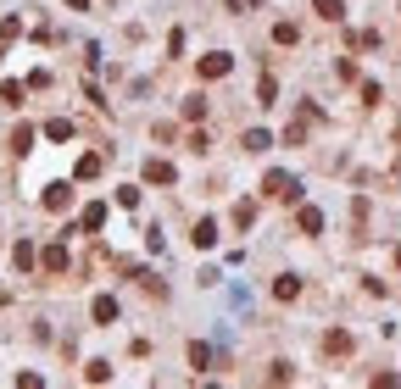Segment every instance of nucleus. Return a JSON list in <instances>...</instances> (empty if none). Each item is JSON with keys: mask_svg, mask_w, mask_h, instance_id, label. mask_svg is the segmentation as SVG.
Returning <instances> with one entry per match:
<instances>
[{"mask_svg": "<svg viewBox=\"0 0 401 389\" xmlns=\"http://www.w3.org/2000/svg\"><path fill=\"white\" fill-rule=\"evenodd\" d=\"M273 300H285V306H290V300H301V278H296V273H279V278H273Z\"/></svg>", "mask_w": 401, "mask_h": 389, "instance_id": "4", "label": "nucleus"}, {"mask_svg": "<svg viewBox=\"0 0 401 389\" xmlns=\"http://www.w3.org/2000/svg\"><path fill=\"white\" fill-rule=\"evenodd\" d=\"M273 145V134H262V128H251V134H246V150H268Z\"/></svg>", "mask_w": 401, "mask_h": 389, "instance_id": "22", "label": "nucleus"}, {"mask_svg": "<svg viewBox=\"0 0 401 389\" xmlns=\"http://www.w3.org/2000/svg\"><path fill=\"white\" fill-rule=\"evenodd\" d=\"M296 228H301V234H324V211H318V206H301V211H296Z\"/></svg>", "mask_w": 401, "mask_h": 389, "instance_id": "6", "label": "nucleus"}, {"mask_svg": "<svg viewBox=\"0 0 401 389\" xmlns=\"http://www.w3.org/2000/svg\"><path fill=\"white\" fill-rule=\"evenodd\" d=\"M190 367H195V373H207V367H212V345H207V339H195V345H190Z\"/></svg>", "mask_w": 401, "mask_h": 389, "instance_id": "12", "label": "nucleus"}, {"mask_svg": "<svg viewBox=\"0 0 401 389\" xmlns=\"http://www.w3.org/2000/svg\"><path fill=\"white\" fill-rule=\"evenodd\" d=\"M184 117H190V122H200V117H207V100L190 95V100H184Z\"/></svg>", "mask_w": 401, "mask_h": 389, "instance_id": "20", "label": "nucleus"}, {"mask_svg": "<svg viewBox=\"0 0 401 389\" xmlns=\"http://www.w3.org/2000/svg\"><path fill=\"white\" fill-rule=\"evenodd\" d=\"M84 378H90V384H112V367H106V362H90Z\"/></svg>", "mask_w": 401, "mask_h": 389, "instance_id": "19", "label": "nucleus"}, {"mask_svg": "<svg viewBox=\"0 0 401 389\" xmlns=\"http://www.w3.org/2000/svg\"><path fill=\"white\" fill-rule=\"evenodd\" d=\"M117 206H123V211H134V206H140V189H129V184H123V189H117Z\"/></svg>", "mask_w": 401, "mask_h": 389, "instance_id": "25", "label": "nucleus"}, {"mask_svg": "<svg viewBox=\"0 0 401 389\" xmlns=\"http://www.w3.org/2000/svg\"><path fill=\"white\" fill-rule=\"evenodd\" d=\"M312 12L324 17V23H340L346 17V0H312Z\"/></svg>", "mask_w": 401, "mask_h": 389, "instance_id": "13", "label": "nucleus"}, {"mask_svg": "<svg viewBox=\"0 0 401 389\" xmlns=\"http://www.w3.org/2000/svg\"><path fill=\"white\" fill-rule=\"evenodd\" d=\"M90 317H95V323H117V295H95Z\"/></svg>", "mask_w": 401, "mask_h": 389, "instance_id": "8", "label": "nucleus"}, {"mask_svg": "<svg viewBox=\"0 0 401 389\" xmlns=\"http://www.w3.org/2000/svg\"><path fill=\"white\" fill-rule=\"evenodd\" d=\"M12 262H17V273H34V267H39V250H34L28 239H23V245L12 250Z\"/></svg>", "mask_w": 401, "mask_h": 389, "instance_id": "11", "label": "nucleus"}, {"mask_svg": "<svg viewBox=\"0 0 401 389\" xmlns=\"http://www.w3.org/2000/svg\"><path fill=\"white\" fill-rule=\"evenodd\" d=\"M262 195H268V200H296L301 189H296L290 172H268V178H262Z\"/></svg>", "mask_w": 401, "mask_h": 389, "instance_id": "1", "label": "nucleus"}, {"mask_svg": "<svg viewBox=\"0 0 401 389\" xmlns=\"http://www.w3.org/2000/svg\"><path fill=\"white\" fill-rule=\"evenodd\" d=\"M296 39H301V28H296V23H273V45H285V51H290Z\"/></svg>", "mask_w": 401, "mask_h": 389, "instance_id": "15", "label": "nucleus"}, {"mask_svg": "<svg viewBox=\"0 0 401 389\" xmlns=\"http://www.w3.org/2000/svg\"><path fill=\"white\" fill-rule=\"evenodd\" d=\"M39 267H45V273H67V267H73L67 245H45V250H39Z\"/></svg>", "mask_w": 401, "mask_h": 389, "instance_id": "2", "label": "nucleus"}, {"mask_svg": "<svg viewBox=\"0 0 401 389\" xmlns=\"http://www.w3.org/2000/svg\"><path fill=\"white\" fill-rule=\"evenodd\" d=\"M229 67H234V62H229L223 51H212V56H200V78H223Z\"/></svg>", "mask_w": 401, "mask_h": 389, "instance_id": "7", "label": "nucleus"}, {"mask_svg": "<svg viewBox=\"0 0 401 389\" xmlns=\"http://www.w3.org/2000/svg\"><path fill=\"white\" fill-rule=\"evenodd\" d=\"M251 217H257V206L240 200V206H234V228H251Z\"/></svg>", "mask_w": 401, "mask_h": 389, "instance_id": "18", "label": "nucleus"}, {"mask_svg": "<svg viewBox=\"0 0 401 389\" xmlns=\"http://www.w3.org/2000/svg\"><path fill=\"white\" fill-rule=\"evenodd\" d=\"M268 378H273V384H290V378H296V367H290V362H273V373H268Z\"/></svg>", "mask_w": 401, "mask_h": 389, "instance_id": "24", "label": "nucleus"}, {"mask_svg": "<svg viewBox=\"0 0 401 389\" xmlns=\"http://www.w3.org/2000/svg\"><path fill=\"white\" fill-rule=\"evenodd\" d=\"M67 6H73V12H84V6H90V0H67Z\"/></svg>", "mask_w": 401, "mask_h": 389, "instance_id": "26", "label": "nucleus"}, {"mask_svg": "<svg viewBox=\"0 0 401 389\" xmlns=\"http://www.w3.org/2000/svg\"><path fill=\"white\" fill-rule=\"evenodd\" d=\"M12 150H34V128H28V122H23L17 134H12Z\"/></svg>", "mask_w": 401, "mask_h": 389, "instance_id": "21", "label": "nucleus"}, {"mask_svg": "<svg viewBox=\"0 0 401 389\" xmlns=\"http://www.w3.org/2000/svg\"><path fill=\"white\" fill-rule=\"evenodd\" d=\"M45 139H73V122H67V117H51V122H45Z\"/></svg>", "mask_w": 401, "mask_h": 389, "instance_id": "16", "label": "nucleus"}, {"mask_svg": "<svg viewBox=\"0 0 401 389\" xmlns=\"http://www.w3.org/2000/svg\"><path fill=\"white\" fill-rule=\"evenodd\" d=\"M101 167H106V161H101L95 150H90V156H78V178H95V172H101Z\"/></svg>", "mask_w": 401, "mask_h": 389, "instance_id": "17", "label": "nucleus"}, {"mask_svg": "<svg viewBox=\"0 0 401 389\" xmlns=\"http://www.w3.org/2000/svg\"><path fill=\"white\" fill-rule=\"evenodd\" d=\"M84 228H90V234H101V228H106V206H101V200H90V206H84Z\"/></svg>", "mask_w": 401, "mask_h": 389, "instance_id": "14", "label": "nucleus"}, {"mask_svg": "<svg viewBox=\"0 0 401 389\" xmlns=\"http://www.w3.org/2000/svg\"><path fill=\"white\" fill-rule=\"evenodd\" d=\"M351 351H357V339H351L346 328H329V334H324V356H351Z\"/></svg>", "mask_w": 401, "mask_h": 389, "instance_id": "3", "label": "nucleus"}, {"mask_svg": "<svg viewBox=\"0 0 401 389\" xmlns=\"http://www.w3.org/2000/svg\"><path fill=\"white\" fill-rule=\"evenodd\" d=\"M0 100H6V106H23V83H0Z\"/></svg>", "mask_w": 401, "mask_h": 389, "instance_id": "23", "label": "nucleus"}, {"mask_svg": "<svg viewBox=\"0 0 401 389\" xmlns=\"http://www.w3.org/2000/svg\"><path fill=\"white\" fill-rule=\"evenodd\" d=\"M145 184H173V161L151 156V161H145Z\"/></svg>", "mask_w": 401, "mask_h": 389, "instance_id": "5", "label": "nucleus"}, {"mask_svg": "<svg viewBox=\"0 0 401 389\" xmlns=\"http://www.w3.org/2000/svg\"><path fill=\"white\" fill-rule=\"evenodd\" d=\"M67 206H73V189L67 184H51L45 189V211H67Z\"/></svg>", "mask_w": 401, "mask_h": 389, "instance_id": "9", "label": "nucleus"}, {"mask_svg": "<svg viewBox=\"0 0 401 389\" xmlns=\"http://www.w3.org/2000/svg\"><path fill=\"white\" fill-rule=\"evenodd\" d=\"M396 267H401V250H396Z\"/></svg>", "mask_w": 401, "mask_h": 389, "instance_id": "27", "label": "nucleus"}, {"mask_svg": "<svg viewBox=\"0 0 401 389\" xmlns=\"http://www.w3.org/2000/svg\"><path fill=\"white\" fill-rule=\"evenodd\" d=\"M190 239H195V245H200V250H212V245H218V223H212V217H200V223H195V234H190Z\"/></svg>", "mask_w": 401, "mask_h": 389, "instance_id": "10", "label": "nucleus"}]
</instances>
